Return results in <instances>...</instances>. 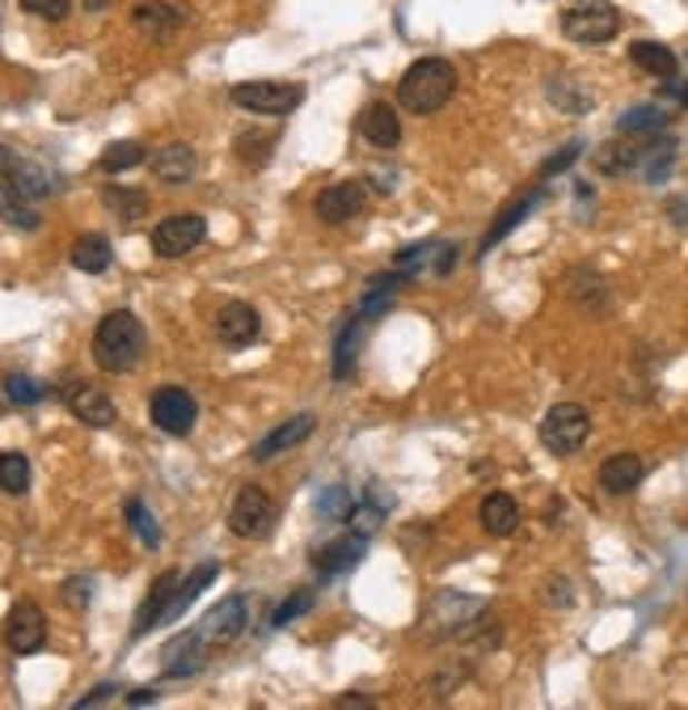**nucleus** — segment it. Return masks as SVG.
Instances as JSON below:
<instances>
[{
    "mask_svg": "<svg viewBox=\"0 0 688 710\" xmlns=\"http://www.w3.org/2000/svg\"><path fill=\"white\" fill-rule=\"evenodd\" d=\"M144 322L131 309H114L93 331V364L102 373H131L140 364V355H144Z\"/></svg>",
    "mask_w": 688,
    "mask_h": 710,
    "instance_id": "nucleus-1",
    "label": "nucleus"
},
{
    "mask_svg": "<svg viewBox=\"0 0 688 710\" xmlns=\"http://www.w3.org/2000/svg\"><path fill=\"white\" fill-rule=\"evenodd\" d=\"M452 93H457V68L448 60H436V56L415 60L406 68V77L397 81V102L410 115H436L452 102Z\"/></svg>",
    "mask_w": 688,
    "mask_h": 710,
    "instance_id": "nucleus-2",
    "label": "nucleus"
},
{
    "mask_svg": "<svg viewBox=\"0 0 688 710\" xmlns=\"http://www.w3.org/2000/svg\"><path fill=\"white\" fill-rule=\"evenodd\" d=\"M591 436V415H587L579 402H558L549 406L541 418V444L554 453V457H570L579 453Z\"/></svg>",
    "mask_w": 688,
    "mask_h": 710,
    "instance_id": "nucleus-3",
    "label": "nucleus"
},
{
    "mask_svg": "<svg viewBox=\"0 0 688 710\" xmlns=\"http://www.w3.org/2000/svg\"><path fill=\"white\" fill-rule=\"evenodd\" d=\"M279 521V503L262 491V486H241L237 491V500L229 507V529L232 538H241V542H258V538H267Z\"/></svg>",
    "mask_w": 688,
    "mask_h": 710,
    "instance_id": "nucleus-4",
    "label": "nucleus"
},
{
    "mask_svg": "<svg viewBox=\"0 0 688 710\" xmlns=\"http://www.w3.org/2000/svg\"><path fill=\"white\" fill-rule=\"evenodd\" d=\"M617 30H621V13L608 0H579L575 9L562 13V34L570 42H584V47L617 39Z\"/></svg>",
    "mask_w": 688,
    "mask_h": 710,
    "instance_id": "nucleus-5",
    "label": "nucleus"
},
{
    "mask_svg": "<svg viewBox=\"0 0 688 710\" xmlns=\"http://www.w3.org/2000/svg\"><path fill=\"white\" fill-rule=\"evenodd\" d=\"M232 106L250 115H292L305 102V85L296 81H241L232 85Z\"/></svg>",
    "mask_w": 688,
    "mask_h": 710,
    "instance_id": "nucleus-6",
    "label": "nucleus"
},
{
    "mask_svg": "<svg viewBox=\"0 0 688 710\" xmlns=\"http://www.w3.org/2000/svg\"><path fill=\"white\" fill-rule=\"evenodd\" d=\"M148 415L152 423L166 432V436H190L195 432V418H199V402L182 389V385H161L152 402H148Z\"/></svg>",
    "mask_w": 688,
    "mask_h": 710,
    "instance_id": "nucleus-7",
    "label": "nucleus"
},
{
    "mask_svg": "<svg viewBox=\"0 0 688 710\" xmlns=\"http://www.w3.org/2000/svg\"><path fill=\"white\" fill-rule=\"evenodd\" d=\"M208 237V220L199 211H173L152 229V250L161 258H182Z\"/></svg>",
    "mask_w": 688,
    "mask_h": 710,
    "instance_id": "nucleus-8",
    "label": "nucleus"
},
{
    "mask_svg": "<svg viewBox=\"0 0 688 710\" xmlns=\"http://www.w3.org/2000/svg\"><path fill=\"white\" fill-rule=\"evenodd\" d=\"M246 627H250V605H246V596L237 592V596H225L220 605L211 609L208 618L195 627V634H199L203 648L211 651V648H229Z\"/></svg>",
    "mask_w": 688,
    "mask_h": 710,
    "instance_id": "nucleus-9",
    "label": "nucleus"
},
{
    "mask_svg": "<svg viewBox=\"0 0 688 710\" xmlns=\"http://www.w3.org/2000/svg\"><path fill=\"white\" fill-rule=\"evenodd\" d=\"M4 643L13 655H34L47 643V618L34 601H18L4 618Z\"/></svg>",
    "mask_w": 688,
    "mask_h": 710,
    "instance_id": "nucleus-10",
    "label": "nucleus"
},
{
    "mask_svg": "<svg viewBox=\"0 0 688 710\" xmlns=\"http://www.w3.org/2000/svg\"><path fill=\"white\" fill-rule=\"evenodd\" d=\"M313 208L317 220H326V225H351L355 216H363V208H368V190H363V183H335L317 195Z\"/></svg>",
    "mask_w": 688,
    "mask_h": 710,
    "instance_id": "nucleus-11",
    "label": "nucleus"
},
{
    "mask_svg": "<svg viewBox=\"0 0 688 710\" xmlns=\"http://www.w3.org/2000/svg\"><path fill=\"white\" fill-rule=\"evenodd\" d=\"M63 402H68V411L81 418V423H89V427H114V418H119V411H114V402L106 397V389L89 385V381H68Z\"/></svg>",
    "mask_w": 688,
    "mask_h": 710,
    "instance_id": "nucleus-12",
    "label": "nucleus"
},
{
    "mask_svg": "<svg viewBox=\"0 0 688 710\" xmlns=\"http://www.w3.org/2000/svg\"><path fill=\"white\" fill-rule=\"evenodd\" d=\"M258 335H262V317H258V309L246 305V300H229V305L216 314V338H220L225 347H232V352L250 347Z\"/></svg>",
    "mask_w": 688,
    "mask_h": 710,
    "instance_id": "nucleus-13",
    "label": "nucleus"
},
{
    "mask_svg": "<svg viewBox=\"0 0 688 710\" xmlns=\"http://www.w3.org/2000/svg\"><path fill=\"white\" fill-rule=\"evenodd\" d=\"M178 584H182V575H178V571H166V575H157V584L148 588L144 605H140V613H136L131 639H144L148 630L166 622V613H169V605H173V592H178Z\"/></svg>",
    "mask_w": 688,
    "mask_h": 710,
    "instance_id": "nucleus-14",
    "label": "nucleus"
},
{
    "mask_svg": "<svg viewBox=\"0 0 688 710\" xmlns=\"http://www.w3.org/2000/svg\"><path fill=\"white\" fill-rule=\"evenodd\" d=\"M317 432V418L313 415H292L288 423H279L275 432H267V436L253 444V461H275L279 453H288V448H296V444H305V440Z\"/></svg>",
    "mask_w": 688,
    "mask_h": 710,
    "instance_id": "nucleus-15",
    "label": "nucleus"
},
{
    "mask_svg": "<svg viewBox=\"0 0 688 710\" xmlns=\"http://www.w3.org/2000/svg\"><path fill=\"white\" fill-rule=\"evenodd\" d=\"M363 554H368V538H363V533H347V538H338V542L321 545V550L313 554V566H317V575L335 580V575H342V571L359 566Z\"/></svg>",
    "mask_w": 688,
    "mask_h": 710,
    "instance_id": "nucleus-16",
    "label": "nucleus"
},
{
    "mask_svg": "<svg viewBox=\"0 0 688 710\" xmlns=\"http://www.w3.org/2000/svg\"><path fill=\"white\" fill-rule=\"evenodd\" d=\"M0 190L4 195H18V199H47L51 190H56V178L47 174V169L39 166V161H30V157H21L18 166H13V174L0 183Z\"/></svg>",
    "mask_w": 688,
    "mask_h": 710,
    "instance_id": "nucleus-17",
    "label": "nucleus"
},
{
    "mask_svg": "<svg viewBox=\"0 0 688 710\" xmlns=\"http://www.w3.org/2000/svg\"><path fill=\"white\" fill-rule=\"evenodd\" d=\"M401 284H406V275L397 272V267L372 275V279H368V288H363V296H359V317L376 322V317L389 314V309H393V300H397V293H401Z\"/></svg>",
    "mask_w": 688,
    "mask_h": 710,
    "instance_id": "nucleus-18",
    "label": "nucleus"
},
{
    "mask_svg": "<svg viewBox=\"0 0 688 710\" xmlns=\"http://www.w3.org/2000/svg\"><path fill=\"white\" fill-rule=\"evenodd\" d=\"M359 136L376 148H397L401 140V119H397L393 102H372L359 115Z\"/></svg>",
    "mask_w": 688,
    "mask_h": 710,
    "instance_id": "nucleus-19",
    "label": "nucleus"
},
{
    "mask_svg": "<svg viewBox=\"0 0 688 710\" xmlns=\"http://www.w3.org/2000/svg\"><path fill=\"white\" fill-rule=\"evenodd\" d=\"M478 521L490 538H511L520 529V503L511 500L507 491H490L478 507Z\"/></svg>",
    "mask_w": 688,
    "mask_h": 710,
    "instance_id": "nucleus-20",
    "label": "nucleus"
},
{
    "mask_svg": "<svg viewBox=\"0 0 688 710\" xmlns=\"http://www.w3.org/2000/svg\"><path fill=\"white\" fill-rule=\"evenodd\" d=\"M182 9H173V4H166V0H148V4H136L131 9V26L140 30V34H148V39H169L178 26H182Z\"/></svg>",
    "mask_w": 688,
    "mask_h": 710,
    "instance_id": "nucleus-21",
    "label": "nucleus"
},
{
    "mask_svg": "<svg viewBox=\"0 0 688 710\" xmlns=\"http://www.w3.org/2000/svg\"><path fill=\"white\" fill-rule=\"evenodd\" d=\"M642 474H647V461L638 457V453H612L600 465V486H605L608 495H629L642 482Z\"/></svg>",
    "mask_w": 688,
    "mask_h": 710,
    "instance_id": "nucleus-22",
    "label": "nucleus"
},
{
    "mask_svg": "<svg viewBox=\"0 0 688 710\" xmlns=\"http://www.w3.org/2000/svg\"><path fill=\"white\" fill-rule=\"evenodd\" d=\"M541 199H545V187H532V190H528V195H520V199H516V204H507V208L499 211V220H495V225H490V233H486V237H481L478 254H490V250H495V246H499L502 237H507V233L516 229V225H520L524 216H528V211L537 208V204H541Z\"/></svg>",
    "mask_w": 688,
    "mask_h": 710,
    "instance_id": "nucleus-23",
    "label": "nucleus"
},
{
    "mask_svg": "<svg viewBox=\"0 0 688 710\" xmlns=\"http://www.w3.org/2000/svg\"><path fill=\"white\" fill-rule=\"evenodd\" d=\"M148 166H152V174H157L161 183H190L199 161H195V148L190 145H166L152 152Z\"/></svg>",
    "mask_w": 688,
    "mask_h": 710,
    "instance_id": "nucleus-24",
    "label": "nucleus"
},
{
    "mask_svg": "<svg viewBox=\"0 0 688 710\" xmlns=\"http://www.w3.org/2000/svg\"><path fill=\"white\" fill-rule=\"evenodd\" d=\"M68 258H72V267L84 275H102L110 263H114V250H110V241H106L102 233H81L77 241H72V250H68Z\"/></svg>",
    "mask_w": 688,
    "mask_h": 710,
    "instance_id": "nucleus-25",
    "label": "nucleus"
},
{
    "mask_svg": "<svg viewBox=\"0 0 688 710\" xmlns=\"http://www.w3.org/2000/svg\"><path fill=\"white\" fill-rule=\"evenodd\" d=\"M629 60L638 63L642 72H650V77H659V81H676V72H680V60H676V51L671 47H664V42H634L629 47Z\"/></svg>",
    "mask_w": 688,
    "mask_h": 710,
    "instance_id": "nucleus-26",
    "label": "nucleus"
},
{
    "mask_svg": "<svg viewBox=\"0 0 688 710\" xmlns=\"http://www.w3.org/2000/svg\"><path fill=\"white\" fill-rule=\"evenodd\" d=\"M664 131H668V115L659 106H629L617 119V136H629V140H655Z\"/></svg>",
    "mask_w": 688,
    "mask_h": 710,
    "instance_id": "nucleus-27",
    "label": "nucleus"
},
{
    "mask_svg": "<svg viewBox=\"0 0 688 710\" xmlns=\"http://www.w3.org/2000/svg\"><path fill=\"white\" fill-rule=\"evenodd\" d=\"M106 208L114 211V220L119 225H140L148 216V190H140V187H106Z\"/></svg>",
    "mask_w": 688,
    "mask_h": 710,
    "instance_id": "nucleus-28",
    "label": "nucleus"
},
{
    "mask_svg": "<svg viewBox=\"0 0 688 710\" xmlns=\"http://www.w3.org/2000/svg\"><path fill=\"white\" fill-rule=\"evenodd\" d=\"M671 166H676V140L671 136H655L650 145H642V157H638V169H642V178L647 183H664L671 174Z\"/></svg>",
    "mask_w": 688,
    "mask_h": 710,
    "instance_id": "nucleus-29",
    "label": "nucleus"
},
{
    "mask_svg": "<svg viewBox=\"0 0 688 710\" xmlns=\"http://www.w3.org/2000/svg\"><path fill=\"white\" fill-rule=\"evenodd\" d=\"M363 326H368V317H347V326L338 331L335 338V376L338 381H347L355 368V359H359V343H363Z\"/></svg>",
    "mask_w": 688,
    "mask_h": 710,
    "instance_id": "nucleus-30",
    "label": "nucleus"
},
{
    "mask_svg": "<svg viewBox=\"0 0 688 710\" xmlns=\"http://www.w3.org/2000/svg\"><path fill=\"white\" fill-rule=\"evenodd\" d=\"M216 575H220V566H216V563L195 566L187 580L178 584V592H173V605H169V613H166V622H161V627H169V622H178V618H182V613H187V609L195 605V596H199V592H203V588H208L211 580H216Z\"/></svg>",
    "mask_w": 688,
    "mask_h": 710,
    "instance_id": "nucleus-31",
    "label": "nucleus"
},
{
    "mask_svg": "<svg viewBox=\"0 0 688 710\" xmlns=\"http://www.w3.org/2000/svg\"><path fill=\"white\" fill-rule=\"evenodd\" d=\"M148 161V148L144 145H136V140H119V145H110L102 152V174H123V169H136V166H144Z\"/></svg>",
    "mask_w": 688,
    "mask_h": 710,
    "instance_id": "nucleus-32",
    "label": "nucleus"
},
{
    "mask_svg": "<svg viewBox=\"0 0 688 710\" xmlns=\"http://www.w3.org/2000/svg\"><path fill=\"white\" fill-rule=\"evenodd\" d=\"M549 102L562 106L566 115H584V110H591V93H587L579 81H566V77H554L549 81Z\"/></svg>",
    "mask_w": 688,
    "mask_h": 710,
    "instance_id": "nucleus-33",
    "label": "nucleus"
},
{
    "mask_svg": "<svg viewBox=\"0 0 688 710\" xmlns=\"http://www.w3.org/2000/svg\"><path fill=\"white\" fill-rule=\"evenodd\" d=\"M47 394H51V389H47L42 381H34V376H26V373L4 376V402H13V406H39Z\"/></svg>",
    "mask_w": 688,
    "mask_h": 710,
    "instance_id": "nucleus-34",
    "label": "nucleus"
},
{
    "mask_svg": "<svg viewBox=\"0 0 688 710\" xmlns=\"http://www.w3.org/2000/svg\"><path fill=\"white\" fill-rule=\"evenodd\" d=\"M0 491L4 495H26L30 491V461L21 453H0Z\"/></svg>",
    "mask_w": 688,
    "mask_h": 710,
    "instance_id": "nucleus-35",
    "label": "nucleus"
},
{
    "mask_svg": "<svg viewBox=\"0 0 688 710\" xmlns=\"http://www.w3.org/2000/svg\"><path fill=\"white\" fill-rule=\"evenodd\" d=\"M123 512H127V524H131V533H136V538H140L144 545H152V550H157V545H161V529H157L152 512L144 507V500H127Z\"/></svg>",
    "mask_w": 688,
    "mask_h": 710,
    "instance_id": "nucleus-36",
    "label": "nucleus"
},
{
    "mask_svg": "<svg viewBox=\"0 0 688 710\" xmlns=\"http://www.w3.org/2000/svg\"><path fill=\"white\" fill-rule=\"evenodd\" d=\"M0 216L13 225V229H26V233H34L39 229V211L30 208V199H18V195H4L0 190Z\"/></svg>",
    "mask_w": 688,
    "mask_h": 710,
    "instance_id": "nucleus-37",
    "label": "nucleus"
},
{
    "mask_svg": "<svg viewBox=\"0 0 688 710\" xmlns=\"http://www.w3.org/2000/svg\"><path fill=\"white\" fill-rule=\"evenodd\" d=\"M271 148H275V136H258V131H246L241 140H237V157L246 161V166H267L271 161Z\"/></svg>",
    "mask_w": 688,
    "mask_h": 710,
    "instance_id": "nucleus-38",
    "label": "nucleus"
},
{
    "mask_svg": "<svg viewBox=\"0 0 688 710\" xmlns=\"http://www.w3.org/2000/svg\"><path fill=\"white\" fill-rule=\"evenodd\" d=\"M380 516H385V507L380 503H368V500H359L351 503V512H347V524H351V533H372L376 524H380Z\"/></svg>",
    "mask_w": 688,
    "mask_h": 710,
    "instance_id": "nucleus-39",
    "label": "nucleus"
},
{
    "mask_svg": "<svg viewBox=\"0 0 688 710\" xmlns=\"http://www.w3.org/2000/svg\"><path fill=\"white\" fill-rule=\"evenodd\" d=\"M309 609H313V592H296V596H288L283 605L275 609L271 627H275V630H283L288 622H296V618H305Z\"/></svg>",
    "mask_w": 688,
    "mask_h": 710,
    "instance_id": "nucleus-40",
    "label": "nucleus"
},
{
    "mask_svg": "<svg viewBox=\"0 0 688 710\" xmlns=\"http://www.w3.org/2000/svg\"><path fill=\"white\" fill-rule=\"evenodd\" d=\"M21 9H26V13H34V18L60 21V18H68L72 0H21Z\"/></svg>",
    "mask_w": 688,
    "mask_h": 710,
    "instance_id": "nucleus-41",
    "label": "nucleus"
},
{
    "mask_svg": "<svg viewBox=\"0 0 688 710\" xmlns=\"http://www.w3.org/2000/svg\"><path fill=\"white\" fill-rule=\"evenodd\" d=\"M579 152H584V140H570L566 148H558V157H549V161L541 166V178H554L558 169L575 166V161H579Z\"/></svg>",
    "mask_w": 688,
    "mask_h": 710,
    "instance_id": "nucleus-42",
    "label": "nucleus"
},
{
    "mask_svg": "<svg viewBox=\"0 0 688 710\" xmlns=\"http://www.w3.org/2000/svg\"><path fill=\"white\" fill-rule=\"evenodd\" d=\"M326 516H342L347 521V512H351V491L347 486H330V495H321V503H317Z\"/></svg>",
    "mask_w": 688,
    "mask_h": 710,
    "instance_id": "nucleus-43",
    "label": "nucleus"
},
{
    "mask_svg": "<svg viewBox=\"0 0 688 710\" xmlns=\"http://www.w3.org/2000/svg\"><path fill=\"white\" fill-rule=\"evenodd\" d=\"M89 596H93V584H89V580H68V584H63V601H68V605L84 609Z\"/></svg>",
    "mask_w": 688,
    "mask_h": 710,
    "instance_id": "nucleus-44",
    "label": "nucleus"
},
{
    "mask_svg": "<svg viewBox=\"0 0 688 710\" xmlns=\"http://www.w3.org/2000/svg\"><path fill=\"white\" fill-rule=\"evenodd\" d=\"M114 693H119V690H114V686H98V690H93V693H84L81 702H77V710L102 707V702H110V698H114Z\"/></svg>",
    "mask_w": 688,
    "mask_h": 710,
    "instance_id": "nucleus-45",
    "label": "nucleus"
},
{
    "mask_svg": "<svg viewBox=\"0 0 688 710\" xmlns=\"http://www.w3.org/2000/svg\"><path fill=\"white\" fill-rule=\"evenodd\" d=\"M148 702H157V690H131L127 693V707H148Z\"/></svg>",
    "mask_w": 688,
    "mask_h": 710,
    "instance_id": "nucleus-46",
    "label": "nucleus"
},
{
    "mask_svg": "<svg viewBox=\"0 0 688 710\" xmlns=\"http://www.w3.org/2000/svg\"><path fill=\"white\" fill-rule=\"evenodd\" d=\"M668 211L676 216V225H688V199H671Z\"/></svg>",
    "mask_w": 688,
    "mask_h": 710,
    "instance_id": "nucleus-47",
    "label": "nucleus"
},
{
    "mask_svg": "<svg viewBox=\"0 0 688 710\" xmlns=\"http://www.w3.org/2000/svg\"><path fill=\"white\" fill-rule=\"evenodd\" d=\"M668 93H671V98H676V102H685V106H688V85L668 81Z\"/></svg>",
    "mask_w": 688,
    "mask_h": 710,
    "instance_id": "nucleus-48",
    "label": "nucleus"
},
{
    "mask_svg": "<svg viewBox=\"0 0 688 710\" xmlns=\"http://www.w3.org/2000/svg\"><path fill=\"white\" fill-rule=\"evenodd\" d=\"M338 707H372V698H338Z\"/></svg>",
    "mask_w": 688,
    "mask_h": 710,
    "instance_id": "nucleus-49",
    "label": "nucleus"
},
{
    "mask_svg": "<svg viewBox=\"0 0 688 710\" xmlns=\"http://www.w3.org/2000/svg\"><path fill=\"white\" fill-rule=\"evenodd\" d=\"M106 4H110V0H84V9H89V13H102Z\"/></svg>",
    "mask_w": 688,
    "mask_h": 710,
    "instance_id": "nucleus-50",
    "label": "nucleus"
}]
</instances>
